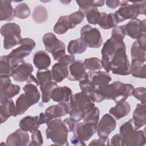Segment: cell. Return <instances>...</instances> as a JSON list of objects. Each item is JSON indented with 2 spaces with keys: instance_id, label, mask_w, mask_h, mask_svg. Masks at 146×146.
Masks as SVG:
<instances>
[{
  "instance_id": "1",
  "label": "cell",
  "mask_w": 146,
  "mask_h": 146,
  "mask_svg": "<svg viewBox=\"0 0 146 146\" xmlns=\"http://www.w3.org/2000/svg\"><path fill=\"white\" fill-rule=\"evenodd\" d=\"M145 130L137 131L134 128L132 119L123 123L120 127L121 138V146H143L145 144Z\"/></svg>"
},
{
  "instance_id": "48",
  "label": "cell",
  "mask_w": 146,
  "mask_h": 146,
  "mask_svg": "<svg viewBox=\"0 0 146 146\" xmlns=\"http://www.w3.org/2000/svg\"><path fill=\"white\" fill-rule=\"evenodd\" d=\"M75 56L74 55H64L58 62L65 64L67 66L70 65L75 62Z\"/></svg>"
},
{
  "instance_id": "7",
  "label": "cell",
  "mask_w": 146,
  "mask_h": 146,
  "mask_svg": "<svg viewBox=\"0 0 146 146\" xmlns=\"http://www.w3.org/2000/svg\"><path fill=\"white\" fill-rule=\"evenodd\" d=\"M35 46L36 43L33 39L29 38L22 39L20 46L7 55L14 69L23 61L25 57L30 54Z\"/></svg>"
},
{
  "instance_id": "25",
  "label": "cell",
  "mask_w": 146,
  "mask_h": 146,
  "mask_svg": "<svg viewBox=\"0 0 146 146\" xmlns=\"http://www.w3.org/2000/svg\"><path fill=\"white\" fill-rule=\"evenodd\" d=\"M51 62V58L46 51L39 50L34 55L33 63L38 70H47L50 66Z\"/></svg>"
},
{
  "instance_id": "5",
  "label": "cell",
  "mask_w": 146,
  "mask_h": 146,
  "mask_svg": "<svg viewBox=\"0 0 146 146\" xmlns=\"http://www.w3.org/2000/svg\"><path fill=\"white\" fill-rule=\"evenodd\" d=\"M46 136L47 139H51L55 145H69L67 137L68 129L60 119H54L47 124Z\"/></svg>"
},
{
  "instance_id": "24",
  "label": "cell",
  "mask_w": 146,
  "mask_h": 146,
  "mask_svg": "<svg viewBox=\"0 0 146 146\" xmlns=\"http://www.w3.org/2000/svg\"><path fill=\"white\" fill-rule=\"evenodd\" d=\"M52 79L56 83H60L68 76V66L59 62L55 63L51 68Z\"/></svg>"
},
{
  "instance_id": "42",
  "label": "cell",
  "mask_w": 146,
  "mask_h": 146,
  "mask_svg": "<svg viewBox=\"0 0 146 146\" xmlns=\"http://www.w3.org/2000/svg\"><path fill=\"white\" fill-rule=\"evenodd\" d=\"M70 22L74 28H75L78 25L80 24L84 19V15L82 11L78 10L74 13H72L68 15Z\"/></svg>"
},
{
  "instance_id": "32",
  "label": "cell",
  "mask_w": 146,
  "mask_h": 146,
  "mask_svg": "<svg viewBox=\"0 0 146 146\" xmlns=\"http://www.w3.org/2000/svg\"><path fill=\"white\" fill-rule=\"evenodd\" d=\"M130 74L134 77L145 79L146 77L145 63L132 59L130 64Z\"/></svg>"
},
{
  "instance_id": "13",
  "label": "cell",
  "mask_w": 146,
  "mask_h": 146,
  "mask_svg": "<svg viewBox=\"0 0 146 146\" xmlns=\"http://www.w3.org/2000/svg\"><path fill=\"white\" fill-rule=\"evenodd\" d=\"M21 87L11 83L10 77L0 75V103H2L8 99L18 95Z\"/></svg>"
},
{
  "instance_id": "29",
  "label": "cell",
  "mask_w": 146,
  "mask_h": 146,
  "mask_svg": "<svg viewBox=\"0 0 146 146\" xmlns=\"http://www.w3.org/2000/svg\"><path fill=\"white\" fill-rule=\"evenodd\" d=\"M88 47L87 44L81 38L71 40L67 46V51L71 55L80 54L86 51Z\"/></svg>"
},
{
  "instance_id": "27",
  "label": "cell",
  "mask_w": 146,
  "mask_h": 146,
  "mask_svg": "<svg viewBox=\"0 0 146 146\" xmlns=\"http://www.w3.org/2000/svg\"><path fill=\"white\" fill-rule=\"evenodd\" d=\"M19 128L25 131L32 133L37 129L40 124L39 123V116H27L22 118L19 121Z\"/></svg>"
},
{
  "instance_id": "33",
  "label": "cell",
  "mask_w": 146,
  "mask_h": 146,
  "mask_svg": "<svg viewBox=\"0 0 146 146\" xmlns=\"http://www.w3.org/2000/svg\"><path fill=\"white\" fill-rule=\"evenodd\" d=\"M32 18L33 21L36 23L45 22L48 18V13L46 8L43 6L35 7L32 14Z\"/></svg>"
},
{
  "instance_id": "35",
  "label": "cell",
  "mask_w": 146,
  "mask_h": 146,
  "mask_svg": "<svg viewBox=\"0 0 146 146\" xmlns=\"http://www.w3.org/2000/svg\"><path fill=\"white\" fill-rule=\"evenodd\" d=\"M145 51L146 49H144L141 47L135 40L132 44L131 47V55L132 59H135L142 62H145Z\"/></svg>"
},
{
  "instance_id": "31",
  "label": "cell",
  "mask_w": 146,
  "mask_h": 146,
  "mask_svg": "<svg viewBox=\"0 0 146 146\" xmlns=\"http://www.w3.org/2000/svg\"><path fill=\"white\" fill-rule=\"evenodd\" d=\"M74 29L68 15H63L59 18L56 23L54 26L53 30L57 34H65L69 29Z\"/></svg>"
},
{
  "instance_id": "28",
  "label": "cell",
  "mask_w": 146,
  "mask_h": 146,
  "mask_svg": "<svg viewBox=\"0 0 146 146\" xmlns=\"http://www.w3.org/2000/svg\"><path fill=\"white\" fill-rule=\"evenodd\" d=\"M131 111V106L126 101L116 103L115 107L110 108L109 113L116 120H119L127 116Z\"/></svg>"
},
{
  "instance_id": "20",
  "label": "cell",
  "mask_w": 146,
  "mask_h": 146,
  "mask_svg": "<svg viewBox=\"0 0 146 146\" xmlns=\"http://www.w3.org/2000/svg\"><path fill=\"white\" fill-rule=\"evenodd\" d=\"M72 96V90L67 86H57L51 94V99L58 103H68Z\"/></svg>"
},
{
  "instance_id": "23",
  "label": "cell",
  "mask_w": 146,
  "mask_h": 146,
  "mask_svg": "<svg viewBox=\"0 0 146 146\" xmlns=\"http://www.w3.org/2000/svg\"><path fill=\"white\" fill-rule=\"evenodd\" d=\"M15 105L11 99L1 103L0 117L1 123L5 122L11 116H17Z\"/></svg>"
},
{
  "instance_id": "4",
  "label": "cell",
  "mask_w": 146,
  "mask_h": 146,
  "mask_svg": "<svg viewBox=\"0 0 146 146\" xmlns=\"http://www.w3.org/2000/svg\"><path fill=\"white\" fill-rule=\"evenodd\" d=\"M108 73L113 74L128 75L130 74V64L126 54L125 44L119 47L112 55L108 62Z\"/></svg>"
},
{
  "instance_id": "14",
  "label": "cell",
  "mask_w": 146,
  "mask_h": 146,
  "mask_svg": "<svg viewBox=\"0 0 146 146\" xmlns=\"http://www.w3.org/2000/svg\"><path fill=\"white\" fill-rule=\"evenodd\" d=\"M70 104L71 108L84 113L95 106V103L91 98L82 91L72 95Z\"/></svg>"
},
{
  "instance_id": "3",
  "label": "cell",
  "mask_w": 146,
  "mask_h": 146,
  "mask_svg": "<svg viewBox=\"0 0 146 146\" xmlns=\"http://www.w3.org/2000/svg\"><path fill=\"white\" fill-rule=\"evenodd\" d=\"M129 2L132 4H128L129 1H120V7L114 13L117 23L127 19L136 18L140 14H145V1Z\"/></svg>"
},
{
  "instance_id": "49",
  "label": "cell",
  "mask_w": 146,
  "mask_h": 146,
  "mask_svg": "<svg viewBox=\"0 0 146 146\" xmlns=\"http://www.w3.org/2000/svg\"><path fill=\"white\" fill-rule=\"evenodd\" d=\"M121 136L119 133L115 134L112 136L110 141V145H117V146H121Z\"/></svg>"
},
{
  "instance_id": "26",
  "label": "cell",
  "mask_w": 146,
  "mask_h": 146,
  "mask_svg": "<svg viewBox=\"0 0 146 146\" xmlns=\"http://www.w3.org/2000/svg\"><path fill=\"white\" fill-rule=\"evenodd\" d=\"M11 1H0V21H11L15 17L14 9L11 3Z\"/></svg>"
},
{
  "instance_id": "51",
  "label": "cell",
  "mask_w": 146,
  "mask_h": 146,
  "mask_svg": "<svg viewBox=\"0 0 146 146\" xmlns=\"http://www.w3.org/2000/svg\"><path fill=\"white\" fill-rule=\"evenodd\" d=\"M27 83H32L36 84L37 86H39V82H38L37 78H36L33 75H31L30 76V77L27 81Z\"/></svg>"
},
{
  "instance_id": "21",
  "label": "cell",
  "mask_w": 146,
  "mask_h": 146,
  "mask_svg": "<svg viewBox=\"0 0 146 146\" xmlns=\"http://www.w3.org/2000/svg\"><path fill=\"white\" fill-rule=\"evenodd\" d=\"M88 78L96 87H99L108 84L112 80L108 73L102 71H90L87 72Z\"/></svg>"
},
{
  "instance_id": "45",
  "label": "cell",
  "mask_w": 146,
  "mask_h": 146,
  "mask_svg": "<svg viewBox=\"0 0 146 146\" xmlns=\"http://www.w3.org/2000/svg\"><path fill=\"white\" fill-rule=\"evenodd\" d=\"M125 35L124 25L116 26L114 27L111 31V37L120 40H123Z\"/></svg>"
},
{
  "instance_id": "40",
  "label": "cell",
  "mask_w": 146,
  "mask_h": 146,
  "mask_svg": "<svg viewBox=\"0 0 146 146\" xmlns=\"http://www.w3.org/2000/svg\"><path fill=\"white\" fill-rule=\"evenodd\" d=\"M84 64L86 69L90 71H96L102 68L101 60L96 57L86 58L84 60Z\"/></svg>"
},
{
  "instance_id": "36",
  "label": "cell",
  "mask_w": 146,
  "mask_h": 146,
  "mask_svg": "<svg viewBox=\"0 0 146 146\" xmlns=\"http://www.w3.org/2000/svg\"><path fill=\"white\" fill-rule=\"evenodd\" d=\"M99 113L100 111L99 108L94 106L85 113L83 123L98 125L99 119Z\"/></svg>"
},
{
  "instance_id": "8",
  "label": "cell",
  "mask_w": 146,
  "mask_h": 146,
  "mask_svg": "<svg viewBox=\"0 0 146 146\" xmlns=\"http://www.w3.org/2000/svg\"><path fill=\"white\" fill-rule=\"evenodd\" d=\"M97 125L83 122L76 124L73 131L74 135L71 139L72 145L85 146L84 142L88 141L96 132Z\"/></svg>"
},
{
  "instance_id": "19",
  "label": "cell",
  "mask_w": 146,
  "mask_h": 146,
  "mask_svg": "<svg viewBox=\"0 0 146 146\" xmlns=\"http://www.w3.org/2000/svg\"><path fill=\"white\" fill-rule=\"evenodd\" d=\"M84 63L80 60L75 61L68 67L67 79L70 81H80L87 75Z\"/></svg>"
},
{
  "instance_id": "18",
  "label": "cell",
  "mask_w": 146,
  "mask_h": 146,
  "mask_svg": "<svg viewBox=\"0 0 146 146\" xmlns=\"http://www.w3.org/2000/svg\"><path fill=\"white\" fill-rule=\"evenodd\" d=\"M30 142V137L27 132L19 128L7 136L6 145L8 146H26L29 144Z\"/></svg>"
},
{
  "instance_id": "10",
  "label": "cell",
  "mask_w": 146,
  "mask_h": 146,
  "mask_svg": "<svg viewBox=\"0 0 146 146\" xmlns=\"http://www.w3.org/2000/svg\"><path fill=\"white\" fill-rule=\"evenodd\" d=\"M36 75L42 92V102L47 103L51 99V91L58 86L56 82L52 81L51 71L48 69L44 71L38 70Z\"/></svg>"
},
{
  "instance_id": "38",
  "label": "cell",
  "mask_w": 146,
  "mask_h": 146,
  "mask_svg": "<svg viewBox=\"0 0 146 146\" xmlns=\"http://www.w3.org/2000/svg\"><path fill=\"white\" fill-rule=\"evenodd\" d=\"M15 17L21 19H26L30 15L31 11L29 6L25 3H21L17 5L14 9Z\"/></svg>"
},
{
  "instance_id": "15",
  "label": "cell",
  "mask_w": 146,
  "mask_h": 146,
  "mask_svg": "<svg viewBox=\"0 0 146 146\" xmlns=\"http://www.w3.org/2000/svg\"><path fill=\"white\" fill-rule=\"evenodd\" d=\"M116 127V121L113 117L108 113H106L98 124L96 132L100 138L106 139Z\"/></svg>"
},
{
  "instance_id": "2",
  "label": "cell",
  "mask_w": 146,
  "mask_h": 146,
  "mask_svg": "<svg viewBox=\"0 0 146 146\" xmlns=\"http://www.w3.org/2000/svg\"><path fill=\"white\" fill-rule=\"evenodd\" d=\"M23 90L24 93L17 99L15 102L17 115L23 114L31 106L37 103L40 98L37 86L34 83H27Z\"/></svg>"
},
{
  "instance_id": "46",
  "label": "cell",
  "mask_w": 146,
  "mask_h": 146,
  "mask_svg": "<svg viewBox=\"0 0 146 146\" xmlns=\"http://www.w3.org/2000/svg\"><path fill=\"white\" fill-rule=\"evenodd\" d=\"M110 145L108 138L104 139H102L100 137L99 139L92 140L88 144L89 146H91V145Z\"/></svg>"
},
{
  "instance_id": "11",
  "label": "cell",
  "mask_w": 146,
  "mask_h": 146,
  "mask_svg": "<svg viewBox=\"0 0 146 146\" xmlns=\"http://www.w3.org/2000/svg\"><path fill=\"white\" fill-rule=\"evenodd\" d=\"M70 110V103H59L46 108L44 112L40 113L39 115V124H47L54 119H56L69 113Z\"/></svg>"
},
{
  "instance_id": "39",
  "label": "cell",
  "mask_w": 146,
  "mask_h": 146,
  "mask_svg": "<svg viewBox=\"0 0 146 146\" xmlns=\"http://www.w3.org/2000/svg\"><path fill=\"white\" fill-rule=\"evenodd\" d=\"M76 2L79 7V10L81 11H85L91 7H102L104 5V1H88V0H81L76 1Z\"/></svg>"
},
{
  "instance_id": "43",
  "label": "cell",
  "mask_w": 146,
  "mask_h": 146,
  "mask_svg": "<svg viewBox=\"0 0 146 146\" xmlns=\"http://www.w3.org/2000/svg\"><path fill=\"white\" fill-rule=\"evenodd\" d=\"M43 140L42 133L40 131L37 129L32 132L31 141L30 142L29 145L40 146L43 145Z\"/></svg>"
},
{
  "instance_id": "12",
  "label": "cell",
  "mask_w": 146,
  "mask_h": 146,
  "mask_svg": "<svg viewBox=\"0 0 146 146\" xmlns=\"http://www.w3.org/2000/svg\"><path fill=\"white\" fill-rule=\"evenodd\" d=\"M80 38H82L90 48H99L103 43L100 32L90 25H86L80 30Z\"/></svg>"
},
{
  "instance_id": "37",
  "label": "cell",
  "mask_w": 146,
  "mask_h": 146,
  "mask_svg": "<svg viewBox=\"0 0 146 146\" xmlns=\"http://www.w3.org/2000/svg\"><path fill=\"white\" fill-rule=\"evenodd\" d=\"M82 12L86 17V19L89 23L94 25L98 23L100 14L97 7H91V8Z\"/></svg>"
},
{
  "instance_id": "47",
  "label": "cell",
  "mask_w": 146,
  "mask_h": 146,
  "mask_svg": "<svg viewBox=\"0 0 146 146\" xmlns=\"http://www.w3.org/2000/svg\"><path fill=\"white\" fill-rule=\"evenodd\" d=\"M63 123L64 125L66 126L68 132H72L75 128V125H76V122L75 120H74L72 119L71 117L69 118H66L63 121Z\"/></svg>"
},
{
  "instance_id": "34",
  "label": "cell",
  "mask_w": 146,
  "mask_h": 146,
  "mask_svg": "<svg viewBox=\"0 0 146 146\" xmlns=\"http://www.w3.org/2000/svg\"><path fill=\"white\" fill-rule=\"evenodd\" d=\"M14 68L13 67L8 55H3L0 58V75L11 76Z\"/></svg>"
},
{
  "instance_id": "50",
  "label": "cell",
  "mask_w": 146,
  "mask_h": 146,
  "mask_svg": "<svg viewBox=\"0 0 146 146\" xmlns=\"http://www.w3.org/2000/svg\"><path fill=\"white\" fill-rule=\"evenodd\" d=\"M120 1L113 0V1H106V3L108 7L111 9H115L120 5Z\"/></svg>"
},
{
  "instance_id": "22",
  "label": "cell",
  "mask_w": 146,
  "mask_h": 146,
  "mask_svg": "<svg viewBox=\"0 0 146 146\" xmlns=\"http://www.w3.org/2000/svg\"><path fill=\"white\" fill-rule=\"evenodd\" d=\"M132 119L134 128L136 130L145 125L146 123L145 104L138 103L136 105Z\"/></svg>"
},
{
  "instance_id": "30",
  "label": "cell",
  "mask_w": 146,
  "mask_h": 146,
  "mask_svg": "<svg viewBox=\"0 0 146 146\" xmlns=\"http://www.w3.org/2000/svg\"><path fill=\"white\" fill-rule=\"evenodd\" d=\"M100 14V19L98 24L102 29L108 30L116 27L117 22L115 18L114 13L107 14L104 12H101Z\"/></svg>"
},
{
  "instance_id": "6",
  "label": "cell",
  "mask_w": 146,
  "mask_h": 146,
  "mask_svg": "<svg viewBox=\"0 0 146 146\" xmlns=\"http://www.w3.org/2000/svg\"><path fill=\"white\" fill-rule=\"evenodd\" d=\"M20 26L15 23H7L1 27V34L3 36V48L9 50L21 43L22 37Z\"/></svg>"
},
{
  "instance_id": "16",
  "label": "cell",
  "mask_w": 146,
  "mask_h": 146,
  "mask_svg": "<svg viewBox=\"0 0 146 146\" xmlns=\"http://www.w3.org/2000/svg\"><path fill=\"white\" fill-rule=\"evenodd\" d=\"M145 20H140L138 18L131 19L124 25L125 34L130 38L137 39L143 34L145 33Z\"/></svg>"
},
{
  "instance_id": "41",
  "label": "cell",
  "mask_w": 146,
  "mask_h": 146,
  "mask_svg": "<svg viewBox=\"0 0 146 146\" xmlns=\"http://www.w3.org/2000/svg\"><path fill=\"white\" fill-rule=\"evenodd\" d=\"M79 87L82 92L86 94L91 98V96L95 91V87L88 79V75H87L85 78L79 81Z\"/></svg>"
},
{
  "instance_id": "44",
  "label": "cell",
  "mask_w": 146,
  "mask_h": 146,
  "mask_svg": "<svg viewBox=\"0 0 146 146\" xmlns=\"http://www.w3.org/2000/svg\"><path fill=\"white\" fill-rule=\"evenodd\" d=\"M133 96L140 100L141 103L145 104L146 102V89L145 87H137L134 88L132 92Z\"/></svg>"
},
{
  "instance_id": "9",
  "label": "cell",
  "mask_w": 146,
  "mask_h": 146,
  "mask_svg": "<svg viewBox=\"0 0 146 146\" xmlns=\"http://www.w3.org/2000/svg\"><path fill=\"white\" fill-rule=\"evenodd\" d=\"M42 41L46 51L51 53L55 60L59 61L66 55L64 43L58 39L54 34L47 33L43 35Z\"/></svg>"
},
{
  "instance_id": "17",
  "label": "cell",
  "mask_w": 146,
  "mask_h": 146,
  "mask_svg": "<svg viewBox=\"0 0 146 146\" xmlns=\"http://www.w3.org/2000/svg\"><path fill=\"white\" fill-rule=\"evenodd\" d=\"M33 70L34 68L32 64L23 60L13 70L11 76L16 82L20 83L26 82L28 80L32 75L31 73Z\"/></svg>"
}]
</instances>
